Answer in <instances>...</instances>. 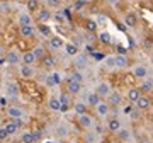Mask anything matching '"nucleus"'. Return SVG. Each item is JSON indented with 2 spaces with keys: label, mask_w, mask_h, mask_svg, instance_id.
<instances>
[{
  "label": "nucleus",
  "mask_w": 153,
  "mask_h": 143,
  "mask_svg": "<svg viewBox=\"0 0 153 143\" xmlns=\"http://www.w3.org/2000/svg\"><path fill=\"white\" fill-rule=\"evenodd\" d=\"M138 143H150V142H148V138H140V140H138Z\"/></svg>",
  "instance_id": "obj_57"
},
{
  "label": "nucleus",
  "mask_w": 153,
  "mask_h": 143,
  "mask_svg": "<svg viewBox=\"0 0 153 143\" xmlns=\"http://www.w3.org/2000/svg\"><path fill=\"white\" fill-rule=\"evenodd\" d=\"M48 109L53 111V112H60V109H61L60 99H58V97H55V95H51V97L48 99Z\"/></svg>",
  "instance_id": "obj_28"
},
{
  "label": "nucleus",
  "mask_w": 153,
  "mask_h": 143,
  "mask_svg": "<svg viewBox=\"0 0 153 143\" xmlns=\"http://www.w3.org/2000/svg\"><path fill=\"white\" fill-rule=\"evenodd\" d=\"M0 107H7V97H0Z\"/></svg>",
  "instance_id": "obj_54"
},
{
  "label": "nucleus",
  "mask_w": 153,
  "mask_h": 143,
  "mask_svg": "<svg viewBox=\"0 0 153 143\" xmlns=\"http://www.w3.org/2000/svg\"><path fill=\"white\" fill-rule=\"evenodd\" d=\"M63 46H65V43H63V39H61L60 36H51V38L48 39L46 50H49V53H53V51H60Z\"/></svg>",
  "instance_id": "obj_9"
},
{
  "label": "nucleus",
  "mask_w": 153,
  "mask_h": 143,
  "mask_svg": "<svg viewBox=\"0 0 153 143\" xmlns=\"http://www.w3.org/2000/svg\"><path fill=\"white\" fill-rule=\"evenodd\" d=\"M85 51H88V53H94V46H92V44H85Z\"/></svg>",
  "instance_id": "obj_56"
},
{
  "label": "nucleus",
  "mask_w": 153,
  "mask_h": 143,
  "mask_svg": "<svg viewBox=\"0 0 153 143\" xmlns=\"http://www.w3.org/2000/svg\"><path fill=\"white\" fill-rule=\"evenodd\" d=\"M121 128H123V123H121V119L117 118V116H109V118H107V124H105V130H107L109 133L116 135V133L119 131Z\"/></svg>",
  "instance_id": "obj_6"
},
{
  "label": "nucleus",
  "mask_w": 153,
  "mask_h": 143,
  "mask_svg": "<svg viewBox=\"0 0 153 143\" xmlns=\"http://www.w3.org/2000/svg\"><path fill=\"white\" fill-rule=\"evenodd\" d=\"M17 22H19V26H34V19L29 12H21L17 17Z\"/></svg>",
  "instance_id": "obj_19"
},
{
  "label": "nucleus",
  "mask_w": 153,
  "mask_h": 143,
  "mask_svg": "<svg viewBox=\"0 0 153 143\" xmlns=\"http://www.w3.org/2000/svg\"><path fill=\"white\" fill-rule=\"evenodd\" d=\"M83 28H85V33L95 34V31H97V22H95V19H87L85 24H83Z\"/></svg>",
  "instance_id": "obj_36"
},
{
  "label": "nucleus",
  "mask_w": 153,
  "mask_h": 143,
  "mask_svg": "<svg viewBox=\"0 0 153 143\" xmlns=\"http://www.w3.org/2000/svg\"><path fill=\"white\" fill-rule=\"evenodd\" d=\"M36 56L31 50L26 51V53H22V58H21V65H29V66H34L36 65Z\"/></svg>",
  "instance_id": "obj_21"
},
{
  "label": "nucleus",
  "mask_w": 153,
  "mask_h": 143,
  "mask_svg": "<svg viewBox=\"0 0 153 143\" xmlns=\"http://www.w3.org/2000/svg\"><path fill=\"white\" fill-rule=\"evenodd\" d=\"M31 51L34 53V56H36V60H38V61L41 60L46 53H48V50H46L44 46H36V48H34V50H31Z\"/></svg>",
  "instance_id": "obj_39"
},
{
  "label": "nucleus",
  "mask_w": 153,
  "mask_h": 143,
  "mask_svg": "<svg viewBox=\"0 0 153 143\" xmlns=\"http://www.w3.org/2000/svg\"><path fill=\"white\" fill-rule=\"evenodd\" d=\"M58 143H65V142H63V140H60V142H58Z\"/></svg>",
  "instance_id": "obj_60"
},
{
  "label": "nucleus",
  "mask_w": 153,
  "mask_h": 143,
  "mask_svg": "<svg viewBox=\"0 0 153 143\" xmlns=\"http://www.w3.org/2000/svg\"><path fill=\"white\" fill-rule=\"evenodd\" d=\"M41 143H55V142H51V140H41Z\"/></svg>",
  "instance_id": "obj_59"
},
{
  "label": "nucleus",
  "mask_w": 153,
  "mask_h": 143,
  "mask_svg": "<svg viewBox=\"0 0 153 143\" xmlns=\"http://www.w3.org/2000/svg\"><path fill=\"white\" fill-rule=\"evenodd\" d=\"M83 142L85 143H99L100 142V136L95 135L92 130H88V131H85V135H83Z\"/></svg>",
  "instance_id": "obj_32"
},
{
  "label": "nucleus",
  "mask_w": 153,
  "mask_h": 143,
  "mask_svg": "<svg viewBox=\"0 0 153 143\" xmlns=\"http://www.w3.org/2000/svg\"><path fill=\"white\" fill-rule=\"evenodd\" d=\"M36 29H38V33L43 36V38H51L53 36V31H51V28H49L48 24H41V22H38V26H36Z\"/></svg>",
  "instance_id": "obj_26"
},
{
  "label": "nucleus",
  "mask_w": 153,
  "mask_h": 143,
  "mask_svg": "<svg viewBox=\"0 0 153 143\" xmlns=\"http://www.w3.org/2000/svg\"><path fill=\"white\" fill-rule=\"evenodd\" d=\"M4 128H5V131L9 133V136H16L17 133L21 131V130L16 126V123H14V121H7L5 124H4Z\"/></svg>",
  "instance_id": "obj_35"
},
{
  "label": "nucleus",
  "mask_w": 153,
  "mask_h": 143,
  "mask_svg": "<svg viewBox=\"0 0 153 143\" xmlns=\"http://www.w3.org/2000/svg\"><path fill=\"white\" fill-rule=\"evenodd\" d=\"M121 102H123V95H121L117 90H112V92L109 94V97H107V104H109L111 107H117V106H121Z\"/></svg>",
  "instance_id": "obj_18"
},
{
  "label": "nucleus",
  "mask_w": 153,
  "mask_h": 143,
  "mask_svg": "<svg viewBox=\"0 0 153 143\" xmlns=\"http://www.w3.org/2000/svg\"><path fill=\"white\" fill-rule=\"evenodd\" d=\"M140 92L141 94H146V92H152L153 90V78L146 77L145 80H141V85H140Z\"/></svg>",
  "instance_id": "obj_27"
},
{
  "label": "nucleus",
  "mask_w": 153,
  "mask_h": 143,
  "mask_svg": "<svg viewBox=\"0 0 153 143\" xmlns=\"http://www.w3.org/2000/svg\"><path fill=\"white\" fill-rule=\"evenodd\" d=\"M5 114L9 119H17V118H26V112H24V109H22L21 106H7L5 107Z\"/></svg>",
  "instance_id": "obj_4"
},
{
  "label": "nucleus",
  "mask_w": 153,
  "mask_h": 143,
  "mask_svg": "<svg viewBox=\"0 0 153 143\" xmlns=\"http://www.w3.org/2000/svg\"><path fill=\"white\" fill-rule=\"evenodd\" d=\"M51 80H53V85H60L61 83V75L60 73H58V72H53V73H51Z\"/></svg>",
  "instance_id": "obj_43"
},
{
  "label": "nucleus",
  "mask_w": 153,
  "mask_h": 143,
  "mask_svg": "<svg viewBox=\"0 0 153 143\" xmlns=\"http://www.w3.org/2000/svg\"><path fill=\"white\" fill-rule=\"evenodd\" d=\"M83 99H85L83 102H85V104H87L88 107H95V106H97L99 102H100V97H99V95H97L95 92H94V90H92V92L83 94Z\"/></svg>",
  "instance_id": "obj_17"
},
{
  "label": "nucleus",
  "mask_w": 153,
  "mask_h": 143,
  "mask_svg": "<svg viewBox=\"0 0 153 143\" xmlns=\"http://www.w3.org/2000/svg\"><path fill=\"white\" fill-rule=\"evenodd\" d=\"M82 143H85V142H82Z\"/></svg>",
  "instance_id": "obj_62"
},
{
  "label": "nucleus",
  "mask_w": 153,
  "mask_h": 143,
  "mask_svg": "<svg viewBox=\"0 0 153 143\" xmlns=\"http://www.w3.org/2000/svg\"><path fill=\"white\" fill-rule=\"evenodd\" d=\"M94 58H95V60H104L105 56L102 55V53H94Z\"/></svg>",
  "instance_id": "obj_55"
},
{
  "label": "nucleus",
  "mask_w": 153,
  "mask_h": 143,
  "mask_svg": "<svg viewBox=\"0 0 153 143\" xmlns=\"http://www.w3.org/2000/svg\"><path fill=\"white\" fill-rule=\"evenodd\" d=\"M104 130L105 128L100 124V123H94V126H92V131L95 133V135H99V136H102L104 135Z\"/></svg>",
  "instance_id": "obj_41"
},
{
  "label": "nucleus",
  "mask_w": 153,
  "mask_h": 143,
  "mask_svg": "<svg viewBox=\"0 0 153 143\" xmlns=\"http://www.w3.org/2000/svg\"><path fill=\"white\" fill-rule=\"evenodd\" d=\"M126 97H128V101H129L131 104H134V102L141 97V92H140V89H138V87H131V89H128Z\"/></svg>",
  "instance_id": "obj_25"
},
{
  "label": "nucleus",
  "mask_w": 153,
  "mask_h": 143,
  "mask_svg": "<svg viewBox=\"0 0 153 143\" xmlns=\"http://www.w3.org/2000/svg\"><path fill=\"white\" fill-rule=\"evenodd\" d=\"M107 21H109V17L105 16V14H99L97 19H95V22H97V26L99 24H107Z\"/></svg>",
  "instance_id": "obj_45"
},
{
  "label": "nucleus",
  "mask_w": 153,
  "mask_h": 143,
  "mask_svg": "<svg viewBox=\"0 0 153 143\" xmlns=\"http://www.w3.org/2000/svg\"><path fill=\"white\" fill-rule=\"evenodd\" d=\"M63 48H65V51H66L68 56H76L78 53H80V48H78L76 44H73V43H66Z\"/></svg>",
  "instance_id": "obj_34"
},
{
  "label": "nucleus",
  "mask_w": 153,
  "mask_h": 143,
  "mask_svg": "<svg viewBox=\"0 0 153 143\" xmlns=\"http://www.w3.org/2000/svg\"><path fill=\"white\" fill-rule=\"evenodd\" d=\"M66 82H78V83H83V73H82L80 70H73L70 75H68Z\"/></svg>",
  "instance_id": "obj_31"
},
{
  "label": "nucleus",
  "mask_w": 153,
  "mask_h": 143,
  "mask_svg": "<svg viewBox=\"0 0 153 143\" xmlns=\"http://www.w3.org/2000/svg\"><path fill=\"white\" fill-rule=\"evenodd\" d=\"M58 4H60V0H48V5L49 7H56Z\"/></svg>",
  "instance_id": "obj_53"
},
{
  "label": "nucleus",
  "mask_w": 153,
  "mask_h": 143,
  "mask_svg": "<svg viewBox=\"0 0 153 143\" xmlns=\"http://www.w3.org/2000/svg\"><path fill=\"white\" fill-rule=\"evenodd\" d=\"M19 75L22 78H34L36 77V68L34 66H29V65H21L19 66Z\"/></svg>",
  "instance_id": "obj_15"
},
{
  "label": "nucleus",
  "mask_w": 153,
  "mask_h": 143,
  "mask_svg": "<svg viewBox=\"0 0 153 143\" xmlns=\"http://www.w3.org/2000/svg\"><path fill=\"white\" fill-rule=\"evenodd\" d=\"M94 92L100 97V101H104V99H107V97H109V94L112 92V89H111V83L109 82L102 80V82L97 83V87H95V90H94Z\"/></svg>",
  "instance_id": "obj_1"
},
{
  "label": "nucleus",
  "mask_w": 153,
  "mask_h": 143,
  "mask_svg": "<svg viewBox=\"0 0 153 143\" xmlns=\"http://www.w3.org/2000/svg\"><path fill=\"white\" fill-rule=\"evenodd\" d=\"M134 107L140 109V111H148L150 107H152V99H150L148 95H143L141 94V97L134 102Z\"/></svg>",
  "instance_id": "obj_16"
},
{
  "label": "nucleus",
  "mask_w": 153,
  "mask_h": 143,
  "mask_svg": "<svg viewBox=\"0 0 153 143\" xmlns=\"http://www.w3.org/2000/svg\"><path fill=\"white\" fill-rule=\"evenodd\" d=\"M71 43H73V44H76V46L80 48V44H83V38H82V36H75V38H73V41H71Z\"/></svg>",
  "instance_id": "obj_48"
},
{
  "label": "nucleus",
  "mask_w": 153,
  "mask_h": 143,
  "mask_svg": "<svg viewBox=\"0 0 153 143\" xmlns=\"http://www.w3.org/2000/svg\"><path fill=\"white\" fill-rule=\"evenodd\" d=\"M82 83L78 82H66V92L70 94V95H78V94L82 92Z\"/></svg>",
  "instance_id": "obj_24"
},
{
  "label": "nucleus",
  "mask_w": 153,
  "mask_h": 143,
  "mask_svg": "<svg viewBox=\"0 0 153 143\" xmlns=\"http://www.w3.org/2000/svg\"><path fill=\"white\" fill-rule=\"evenodd\" d=\"M133 75H134V78H138V80H145V78L148 77V68L145 65H136L133 68Z\"/></svg>",
  "instance_id": "obj_22"
},
{
  "label": "nucleus",
  "mask_w": 153,
  "mask_h": 143,
  "mask_svg": "<svg viewBox=\"0 0 153 143\" xmlns=\"http://www.w3.org/2000/svg\"><path fill=\"white\" fill-rule=\"evenodd\" d=\"M34 133V138H36V142H41V138H43V131L38 130V131H33Z\"/></svg>",
  "instance_id": "obj_51"
},
{
  "label": "nucleus",
  "mask_w": 153,
  "mask_h": 143,
  "mask_svg": "<svg viewBox=\"0 0 153 143\" xmlns=\"http://www.w3.org/2000/svg\"><path fill=\"white\" fill-rule=\"evenodd\" d=\"M76 121H78V126L82 128L83 131H88V130H92V126H94V118L90 114H82V116H76Z\"/></svg>",
  "instance_id": "obj_8"
},
{
  "label": "nucleus",
  "mask_w": 153,
  "mask_h": 143,
  "mask_svg": "<svg viewBox=\"0 0 153 143\" xmlns=\"http://www.w3.org/2000/svg\"><path fill=\"white\" fill-rule=\"evenodd\" d=\"M124 26L126 28H136L138 26V16L134 14V12H126L124 16Z\"/></svg>",
  "instance_id": "obj_23"
},
{
  "label": "nucleus",
  "mask_w": 153,
  "mask_h": 143,
  "mask_svg": "<svg viewBox=\"0 0 153 143\" xmlns=\"http://www.w3.org/2000/svg\"><path fill=\"white\" fill-rule=\"evenodd\" d=\"M0 10H2V12H9V10H10V4H7V2L0 4Z\"/></svg>",
  "instance_id": "obj_50"
},
{
  "label": "nucleus",
  "mask_w": 153,
  "mask_h": 143,
  "mask_svg": "<svg viewBox=\"0 0 153 143\" xmlns=\"http://www.w3.org/2000/svg\"><path fill=\"white\" fill-rule=\"evenodd\" d=\"M75 60H73V66H75V70H80L82 72L85 66L88 65V56L83 55V53H78L76 56H73Z\"/></svg>",
  "instance_id": "obj_13"
},
{
  "label": "nucleus",
  "mask_w": 153,
  "mask_h": 143,
  "mask_svg": "<svg viewBox=\"0 0 153 143\" xmlns=\"http://www.w3.org/2000/svg\"><path fill=\"white\" fill-rule=\"evenodd\" d=\"M107 4H111V5H114V4H117V0H107Z\"/></svg>",
  "instance_id": "obj_58"
},
{
  "label": "nucleus",
  "mask_w": 153,
  "mask_h": 143,
  "mask_svg": "<svg viewBox=\"0 0 153 143\" xmlns=\"http://www.w3.org/2000/svg\"><path fill=\"white\" fill-rule=\"evenodd\" d=\"M134 109V106L133 104H129V106H126L124 109H123V112H124V114H131V111Z\"/></svg>",
  "instance_id": "obj_52"
},
{
  "label": "nucleus",
  "mask_w": 153,
  "mask_h": 143,
  "mask_svg": "<svg viewBox=\"0 0 153 143\" xmlns=\"http://www.w3.org/2000/svg\"><path fill=\"white\" fill-rule=\"evenodd\" d=\"M116 50H117V55H124L126 56V53H128V50H126L124 46H121V44H117V46H116Z\"/></svg>",
  "instance_id": "obj_49"
},
{
  "label": "nucleus",
  "mask_w": 153,
  "mask_h": 143,
  "mask_svg": "<svg viewBox=\"0 0 153 143\" xmlns=\"http://www.w3.org/2000/svg\"><path fill=\"white\" fill-rule=\"evenodd\" d=\"M58 99H60V104H61V112H65V111H68L71 107V104H73V102H71V95L68 92H66V90H63V92L60 94V97H58Z\"/></svg>",
  "instance_id": "obj_14"
},
{
  "label": "nucleus",
  "mask_w": 153,
  "mask_h": 143,
  "mask_svg": "<svg viewBox=\"0 0 153 143\" xmlns=\"http://www.w3.org/2000/svg\"><path fill=\"white\" fill-rule=\"evenodd\" d=\"M114 60H116V68H126V66H129V60L124 55H116Z\"/></svg>",
  "instance_id": "obj_33"
},
{
  "label": "nucleus",
  "mask_w": 153,
  "mask_h": 143,
  "mask_svg": "<svg viewBox=\"0 0 153 143\" xmlns=\"http://www.w3.org/2000/svg\"><path fill=\"white\" fill-rule=\"evenodd\" d=\"M0 143H2V140H0Z\"/></svg>",
  "instance_id": "obj_61"
},
{
  "label": "nucleus",
  "mask_w": 153,
  "mask_h": 143,
  "mask_svg": "<svg viewBox=\"0 0 153 143\" xmlns=\"http://www.w3.org/2000/svg\"><path fill=\"white\" fill-rule=\"evenodd\" d=\"M36 34H38V29L34 26H19V36L22 39H33L36 38Z\"/></svg>",
  "instance_id": "obj_10"
},
{
  "label": "nucleus",
  "mask_w": 153,
  "mask_h": 143,
  "mask_svg": "<svg viewBox=\"0 0 153 143\" xmlns=\"http://www.w3.org/2000/svg\"><path fill=\"white\" fill-rule=\"evenodd\" d=\"M53 133H55L56 138H60V140H65L68 135H70V130H68V124L66 123H58L55 126V130H53Z\"/></svg>",
  "instance_id": "obj_12"
},
{
  "label": "nucleus",
  "mask_w": 153,
  "mask_h": 143,
  "mask_svg": "<svg viewBox=\"0 0 153 143\" xmlns=\"http://www.w3.org/2000/svg\"><path fill=\"white\" fill-rule=\"evenodd\" d=\"M116 136L119 142H129L131 140V130H128V128H121L119 131L116 133Z\"/></svg>",
  "instance_id": "obj_30"
},
{
  "label": "nucleus",
  "mask_w": 153,
  "mask_h": 143,
  "mask_svg": "<svg viewBox=\"0 0 153 143\" xmlns=\"http://www.w3.org/2000/svg\"><path fill=\"white\" fill-rule=\"evenodd\" d=\"M10 121H14L16 123V126L21 130V128H24V124H26V119L24 118H17V119H10Z\"/></svg>",
  "instance_id": "obj_46"
},
{
  "label": "nucleus",
  "mask_w": 153,
  "mask_h": 143,
  "mask_svg": "<svg viewBox=\"0 0 153 143\" xmlns=\"http://www.w3.org/2000/svg\"><path fill=\"white\" fill-rule=\"evenodd\" d=\"M97 39L100 41L102 44H111L112 43V38H111V34L107 33V31H102V33H99Z\"/></svg>",
  "instance_id": "obj_37"
},
{
  "label": "nucleus",
  "mask_w": 153,
  "mask_h": 143,
  "mask_svg": "<svg viewBox=\"0 0 153 143\" xmlns=\"http://www.w3.org/2000/svg\"><path fill=\"white\" fill-rule=\"evenodd\" d=\"M19 142L21 143H36V138H34V133L33 131H22L19 135Z\"/></svg>",
  "instance_id": "obj_29"
},
{
  "label": "nucleus",
  "mask_w": 153,
  "mask_h": 143,
  "mask_svg": "<svg viewBox=\"0 0 153 143\" xmlns=\"http://www.w3.org/2000/svg\"><path fill=\"white\" fill-rule=\"evenodd\" d=\"M104 65H105V68H116L114 56H105L104 58Z\"/></svg>",
  "instance_id": "obj_42"
},
{
  "label": "nucleus",
  "mask_w": 153,
  "mask_h": 143,
  "mask_svg": "<svg viewBox=\"0 0 153 143\" xmlns=\"http://www.w3.org/2000/svg\"><path fill=\"white\" fill-rule=\"evenodd\" d=\"M94 109H95V114L99 118H109L111 116V106L107 104V101H100Z\"/></svg>",
  "instance_id": "obj_11"
},
{
  "label": "nucleus",
  "mask_w": 153,
  "mask_h": 143,
  "mask_svg": "<svg viewBox=\"0 0 153 143\" xmlns=\"http://www.w3.org/2000/svg\"><path fill=\"white\" fill-rule=\"evenodd\" d=\"M19 95H21V87H19V83L14 82V80L5 82V97L14 99V97H19Z\"/></svg>",
  "instance_id": "obj_3"
},
{
  "label": "nucleus",
  "mask_w": 153,
  "mask_h": 143,
  "mask_svg": "<svg viewBox=\"0 0 153 143\" xmlns=\"http://www.w3.org/2000/svg\"><path fill=\"white\" fill-rule=\"evenodd\" d=\"M53 19V12L49 10V7H39L36 10V21L41 22V24H46Z\"/></svg>",
  "instance_id": "obj_5"
},
{
  "label": "nucleus",
  "mask_w": 153,
  "mask_h": 143,
  "mask_svg": "<svg viewBox=\"0 0 153 143\" xmlns=\"http://www.w3.org/2000/svg\"><path fill=\"white\" fill-rule=\"evenodd\" d=\"M7 138H10V136H9V133L5 131V128L2 126V128H0V140L4 142V140H7Z\"/></svg>",
  "instance_id": "obj_47"
},
{
  "label": "nucleus",
  "mask_w": 153,
  "mask_h": 143,
  "mask_svg": "<svg viewBox=\"0 0 153 143\" xmlns=\"http://www.w3.org/2000/svg\"><path fill=\"white\" fill-rule=\"evenodd\" d=\"M39 65H41V68H43V70L51 72V70L56 66V58H55V55H53V53H46V55H44L41 60H39Z\"/></svg>",
  "instance_id": "obj_2"
},
{
  "label": "nucleus",
  "mask_w": 153,
  "mask_h": 143,
  "mask_svg": "<svg viewBox=\"0 0 153 143\" xmlns=\"http://www.w3.org/2000/svg\"><path fill=\"white\" fill-rule=\"evenodd\" d=\"M53 19H55L56 22H65V14H63V10H58L53 14Z\"/></svg>",
  "instance_id": "obj_44"
},
{
  "label": "nucleus",
  "mask_w": 153,
  "mask_h": 143,
  "mask_svg": "<svg viewBox=\"0 0 153 143\" xmlns=\"http://www.w3.org/2000/svg\"><path fill=\"white\" fill-rule=\"evenodd\" d=\"M41 7V2L39 0H27L26 2V9H27L29 12H36Z\"/></svg>",
  "instance_id": "obj_38"
},
{
  "label": "nucleus",
  "mask_w": 153,
  "mask_h": 143,
  "mask_svg": "<svg viewBox=\"0 0 153 143\" xmlns=\"http://www.w3.org/2000/svg\"><path fill=\"white\" fill-rule=\"evenodd\" d=\"M21 58L22 55L17 50H9L5 55V63L10 66H21Z\"/></svg>",
  "instance_id": "obj_7"
},
{
  "label": "nucleus",
  "mask_w": 153,
  "mask_h": 143,
  "mask_svg": "<svg viewBox=\"0 0 153 143\" xmlns=\"http://www.w3.org/2000/svg\"><path fill=\"white\" fill-rule=\"evenodd\" d=\"M71 109L75 111L76 116H82V114H87V112H88V106L85 104L83 101H76V102L71 104Z\"/></svg>",
  "instance_id": "obj_20"
},
{
  "label": "nucleus",
  "mask_w": 153,
  "mask_h": 143,
  "mask_svg": "<svg viewBox=\"0 0 153 143\" xmlns=\"http://www.w3.org/2000/svg\"><path fill=\"white\" fill-rule=\"evenodd\" d=\"M85 5H87V0H75V2H73V5H71V9L76 12V10H82Z\"/></svg>",
  "instance_id": "obj_40"
}]
</instances>
